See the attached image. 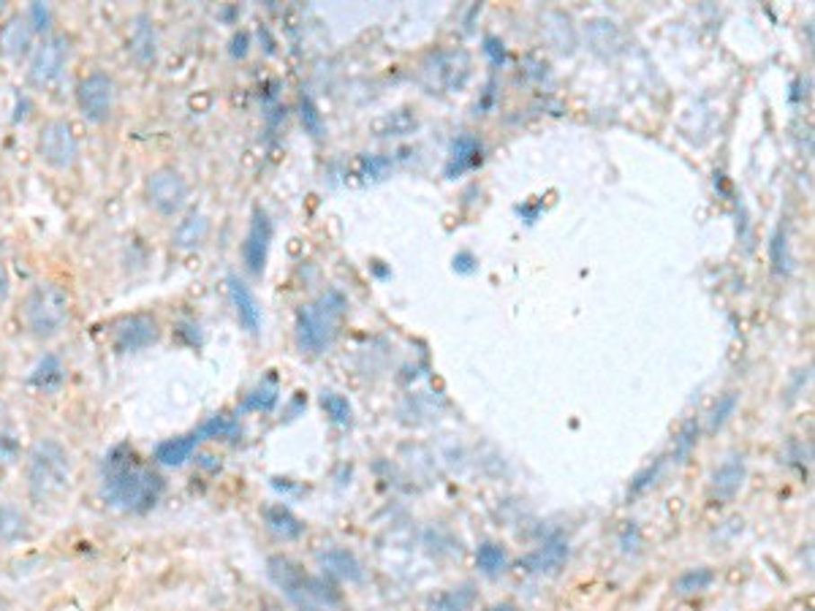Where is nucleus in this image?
<instances>
[{"label":"nucleus","mask_w":815,"mask_h":611,"mask_svg":"<svg viewBox=\"0 0 815 611\" xmlns=\"http://www.w3.org/2000/svg\"><path fill=\"white\" fill-rule=\"evenodd\" d=\"M713 581H715V573H713L710 568H687V571H682V573L674 579L671 589H674L677 595H698V592L710 589Z\"/></svg>","instance_id":"obj_26"},{"label":"nucleus","mask_w":815,"mask_h":611,"mask_svg":"<svg viewBox=\"0 0 815 611\" xmlns=\"http://www.w3.org/2000/svg\"><path fill=\"white\" fill-rule=\"evenodd\" d=\"M565 560H568V544L563 538H552L538 549H533L530 554H525L519 560V568L536 576H546V573H557Z\"/></svg>","instance_id":"obj_13"},{"label":"nucleus","mask_w":815,"mask_h":611,"mask_svg":"<svg viewBox=\"0 0 815 611\" xmlns=\"http://www.w3.org/2000/svg\"><path fill=\"white\" fill-rule=\"evenodd\" d=\"M164 489V475L145 465L128 443L114 446L106 454L101 467V498L111 509L128 514H147L158 506Z\"/></svg>","instance_id":"obj_1"},{"label":"nucleus","mask_w":815,"mask_h":611,"mask_svg":"<svg viewBox=\"0 0 815 611\" xmlns=\"http://www.w3.org/2000/svg\"><path fill=\"white\" fill-rule=\"evenodd\" d=\"M769 259H772V270L777 275H791L793 270V259H791V251H788V236L783 228H777L769 239Z\"/></svg>","instance_id":"obj_32"},{"label":"nucleus","mask_w":815,"mask_h":611,"mask_svg":"<svg viewBox=\"0 0 815 611\" xmlns=\"http://www.w3.org/2000/svg\"><path fill=\"white\" fill-rule=\"evenodd\" d=\"M199 443H201V435L193 429V432H188V435L161 440V443L155 446V454H153V456H155V462L164 465V467H180V465H185V462L196 454Z\"/></svg>","instance_id":"obj_18"},{"label":"nucleus","mask_w":815,"mask_h":611,"mask_svg":"<svg viewBox=\"0 0 815 611\" xmlns=\"http://www.w3.org/2000/svg\"><path fill=\"white\" fill-rule=\"evenodd\" d=\"M36 155L52 172H71L79 161V142L68 120L52 117L36 134Z\"/></svg>","instance_id":"obj_5"},{"label":"nucleus","mask_w":815,"mask_h":611,"mask_svg":"<svg viewBox=\"0 0 815 611\" xmlns=\"http://www.w3.org/2000/svg\"><path fill=\"white\" fill-rule=\"evenodd\" d=\"M226 291H228V302L235 307V315L240 321V326L248 332V334H259L261 332V305L256 299V294L251 291V286L245 280H240L237 275H228L226 278Z\"/></svg>","instance_id":"obj_12"},{"label":"nucleus","mask_w":815,"mask_h":611,"mask_svg":"<svg viewBox=\"0 0 815 611\" xmlns=\"http://www.w3.org/2000/svg\"><path fill=\"white\" fill-rule=\"evenodd\" d=\"M272 236H275V226L272 217L267 215V209L256 207L251 215V226L248 234L243 239V264L251 275H264L267 270V259H270V248H272Z\"/></svg>","instance_id":"obj_11"},{"label":"nucleus","mask_w":815,"mask_h":611,"mask_svg":"<svg viewBox=\"0 0 815 611\" xmlns=\"http://www.w3.org/2000/svg\"><path fill=\"white\" fill-rule=\"evenodd\" d=\"M321 408L326 411L329 421H334L337 427H348L354 421V408L348 403V397L337 394V392H323L321 394Z\"/></svg>","instance_id":"obj_31"},{"label":"nucleus","mask_w":815,"mask_h":611,"mask_svg":"<svg viewBox=\"0 0 815 611\" xmlns=\"http://www.w3.org/2000/svg\"><path fill=\"white\" fill-rule=\"evenodd\" d=\"M20 321L25 332L36 340H55L71 323V294L55 280H39L28 288Z\"/></svg>","instance_id":"obj_3"},{"label":"nucleus","mask_w":815,"mask_h":611,"mask_svg":"<svg viewBox=\"0 0 815 611\" xmlns=\"http://www.w3.org/2000/svg\"><path fill=\"white\" fill-rule=\"evenodd\" d=\"M454 270H456L459 275H471V272H476V270H479V264H476L474 253L462 251V253H456V256H454Z\"/></svg>","instance_id":"obj_37"},{"label":"nucleus","mask_w":815,"mask_h":611,"mask_svg":"<svg viewBox=\"0 0 815 611\" xmlns=\"http://www.w3.org/2000/svg\"><path fill=\"white\" fill-rule=\"evenodd\" d=\"M4 9H6V6H4V4H0V14H4Z\"/></svg>","instance_id":"obj_43"},{"label":"nucleus","mask_w":815,"mask_h":611,"mask_svg":"<svg viewBox=\"0 0 815 611\" xmlns=\"http://www.w3.org/2000/svg\"><path fill=\"white\" fill-rule=\"evenodd\" d=\"M280 400V389L275 381H264L259 384L251 394H245V403H243V413H270L275 411Z\"/></svg>","instance_id":"obj_27"},{"label":"nucleus","mask_w":815,"mask_h":611,"mask_svg":"<svg viewBox=\"0 0 815 611\" xmlns=\"http://www.w3.org/2000/svg\"><path fill=\"white\" fill-rule=\"evenodd\" d=\"M487 47H484V52L492 58V63H503V58H506V52H503V44L498 41V39H487L484 41Z\"/></svg>","instance_id":"obj_39"},{"label":"nucleus","mask_w":815,"mask_h":611,"mask_svg":"<svg viewBox=\"0 0 815 611\" xmlns=\"http://www.w3.org/2000/svg\"><path fill=\"white\" fill-rule=\"evenodd\" d=\"M476 600V589L474 584H462V587H454V589H446L435 603L432 608L435 611H468Z\"/></svg>","instance_id":"obj_29"},{"label":"nucleus","mask_w":815,"mask_h":611,"mask_svg":"<svg viewBox=\"0 0 815 611\" xmlns=\"http://www.w3.org/2000/svg\"><path fill=\"white\" fill-rule=\"evenodd\" d=\"M737 403H740V394H737V392H726V394L715 403V408L710 411V429H713V432L721 429V427L734 416Z\"/></svg>","instance_id":"obj_34"},{"label":"nucleus","mask_w":815,"mask_h":611,"mask_svg":"<svg viewBox=\"0 0 815 611\" xmlns=\"http://www.w3.org/2000/svg\"><path fill=\"white\" fill-rule=\"evenodd\" d=\"M261 611H286V608H280V606H264Z\"/></svg>","instance_id":"obj_41"},{"label":"nucleus","mask_w":815,"mask_h":611,"mask_svg":"<svg viewBox=\"0 0 815 611\" xmlns=\"http://www.w3.org/2000/svg\"><path fill=\"white\" fill-rule=\"evenodd\" d=\"M748 478V465L742 454L729 456L726 462L718 465V470L713 473V495L718 500H734L740 495V489Z\"/></svg>","instance_id":"obj_14"},{"label":"nucleus","mask_w":815,"mask_h":611,"mask_svg":"<svg viewBox=\"0 0 815 611\" xmlns=\"http://www.w3.org/2000/svg\"><path fill=\"white\" fill-rule=\"evenodd\" d=\"M345 307H348V302L337 288H329L315 302L302 305L297 310V342H299V348L310 356L323 353L332 345L334 334H337V326L345 315Z\"/></svg>","instance_id":"obj_4"},{"label":"nucleus","mask_w":815,"mask_h":611,"mask_svg":"<svg viewBox=\"0 0 815 611\" xmlns=\"http://www.w3.org/2000/svg\"><path fill=\"white\" fill-rule=\"evenodd\" d=\"M74 475V462L68 448L55 438H41L33 443L25 459V478H28V495L36 506H47L60 500Z\"/></svg>","instance_id":"obj_2"},{"label":"nucleus","mask_w":815,"mask_h":611,"mask_svg":"<svg viewBox=\"0 0 815 611\" xmlns=\"http://www.w3.org/2000/svg\"><path fill=\"white\" fill-rule=\"evenodd\" d=\"M68 63H71V39L66 33H52L41 39V44L31 52L28 82L36 90H52L55 84H60Z\"/></svg>","instance_id":"obj_6"},{"label":"nucleus","mask_w":815,"mask_h":611,"mask_svg":"<svg viewBox=\"0 0 815 611\" xmlns=\"http://www.w3.org/2000/svg\"><path fill=\"white\" fill-rule=\"evenodd\" d=\"M0 611H12V608H9V603H6L4 598H0Z\"/></svg>","instance_id":"obj_42"},{"label":"nucleus","mask_w":815,"mask_h":611,"mask_svg":"<svg viewBox=\"0 0 815 611\" xmlns=\"http://www.w3.org/2000/svg\"><path fill=\"white\" fill-rule=\"evenodd\" d=\"M145 196H147V204L158 215L174 217L188 201V182L177 169L161 166V169L150 172V177L145 182Z\"/></svg>","instance_id":"obj_9"},{"label":"nucleus","mask_w":815,"mask_h":611,"mask_svg":"<svg viewBox=\"0 0 815 611\" xmlns=\"http://www.w3.org/2000/svg\"><path fill=\"white\" fill-rule=\"evenodd\" d=\"M196 432L201 435V440H235L240 435V421L228 413H215Z\"/></svg>","instance_id":"obj_25"},{"label":"nucleus","mask_w":815,"mask_h":611,"mask_svg":"<svg viewBox=\"0 0 815 611\" xmlns=\"http://www.w3.org/2000/svg\"><path fill=\"white\" fill-rule=\"evenodd\" d=\"M131 52L134 58L142 63V66H150L155 60V31H153V22L147 17H142L137 25H134V33H131Z\"/></svg>","instance_id":"obj_24"},{"label":"nucleus","mask_w":815,"mask_h":611,"mask_svg":"<svg viewBox=\"0 0 815 611\" xmlns=\"http://www.w3.org/2000/svg\"><path fill=\"white\" fill-rule=\"evenodd\" d=\"M207 231H209V220L201 212H193L185 220H180V226L172 234V244H177V248H199Z\"/></svg>","instance_id":"obj_23"},{"label":"nucleus","mask_w":815,"mask_h":611,"mask_svg":"<svg viewBox=\"0 0 815 611\" xmlns=\"http://www.w3.org/2000/svg\"><path fill=\"white\" fill-rule=\"evenodd\" d=\"M9 297H12V278H9V270H6V264H4V261H0V310H4V307H6Z\"/></svg>","instance_id":"obj_38"},{"label":"nucleus","mask_w":815,"mask_h":611,"mask_svg":"<svg viewBox=\"0 0 815 611\" xmlns=\"http://www.w3.org/2000/svg\"><path fill=\"white\" fill-rule=\"evenodd\" d=\"M33 25L25 14H14L4 28H0V55L4 58H22L33 47Z\"/></svg>","instance_id":"obj_16"},{"label":"nucleus","mask_w":815,"mask_h":611,"mask_svg":"<svg viewBox=\"0 0 815 611\" xmlns=\"http://www.w3.org/2000/svg\"><path fill=\"white\" fill-rule=\"evenodd\" d=\"M482 142L471 134H462L451 145V158L446 164V177H456L468 169H476L482 164Z\"/></svg>","instance_id":"obj_19"},{"label":"nucleus","mask_w":815,"mask_h":611,"mask_svg":"<svg viewBox=\"0 0 815 611\" xmlns=\"http://www.w3.org/2000/svg\"><path fill=\"white\" fill-rule=\"evenodd\" d=\"M17 459H20V440L12 432L0 429V462L14 465Z\"/></svg>","instance_id":"obj_35"},{"label":"nucleus","mask_w":815,"mask_h":611,"mask_svg":"<svg viewBox=\"0 0 815 611\" xmlns=\"http://www.w3.org/2000/svg\"><path fill=\"white\" fill-rule=\"evenodd\" d=\"M321 568L326 576L332 579H342V581H362L365 571H362V562L348 552V549H329L318 557Z\"/></svg>","instance_id":"obj_20"},{"label":"nucleus","mask_w":815,"mask_h":611,"mask_svg":"<svg viewBox=\"0 0 815 611\" xmlns=\"http://www.w3.org/2000/svg\"><path fill=\"white\" fill-rule=\"evenodd\" d=\"M25 17L31 20V25H33V31L36 33H44V31H49V22H52V12L44 6V4H33L28 12H25Z\"/></svg>","instance_id":"obj_36"},{"label":"nucleus","mask_w":815,"mask_h":611,"mask_svg":"<svg viewBox=\"0 0 815 611\" xmlns=\"http://www.w3.org/2000/svg\"><path fill=\"white\" fill-rule=\"evenodd\" d=\"M392 169V158L389 155H362L354 164V177H359L362 185L368 182H378L389 174Z\"/></svg>","instance_id":"obj_28"},{"label":"nucleus","mask_w":815,"mask_h":611,"mask_svg":"<svg viewBox=\"0 0 815 611\" xmlns=\"http://www.w3.org/2000/svg\"><path fill=\"white\" fill-rule=\"evenodd\" d=\"M484 611H519L514 603H498V606H490V608H484Z\"/></svg>","instance_id":"obj_40"},{"label":"nucleus","mask_w":815,"mask_h":611,"mask_svg":"<svg viewBox=\"0 0 815 611\" xmlns=\"http://www.w3.org/2000/svg\"><path fill=\"white\" fill-rule=\"evenodd\" d=\"M264 522H267V527H270L278 538H283V541H297V538L305 536L302 519H299L291 509H286L283 503L267 506V509H264Z\"/></svg>","instance_id":"obj_22"},{"label":"nucleus","mask_w":815,"mask_h":611,"mask_svg":"<svg viewBox=\"0 0 815 611\" xmlns=\"http://www.w3.org/2000/svg\"><path fill=\"white\" fill-rule=\"evenodd\" d=\"M267 579L286 595L288 603H294L299 611H318L313 606V598H310V581L313 576L291 557L286 554H272L267 560Z\"/></svg>","instance_id":"obj_8"},{"label":"nucleus","mask_w":815,"mask_h":611,"mask_svg":"<svg viewBox=\"0 0 815 611\" xmlns=\"http://www.w3.org/2000/svg\"><path fill=\"white\" fill-rule=\"evenodd\" d=\"M33 536V522L31 517L14 506V503H0V549H12Z\"/></svg>","instance_id":"obj_15"},{"label":"nucleus","mask_w":815,"mask_h":611,"mask_svg":"<svg viewBox=\"0 0 815 611\" xmlns=\"http://www.w3.org/2000/svg\"><path fill=\"white\" fill-rule=\"evenodd\" d=\"M471 58L465 55V52H443V55H438L435 60H432V66L435 68H424V74H432V82H430V87H459L465 79H468V74L471 71H454V66H462V63H468Z\"/></svg>","instance_id":"obj_21"},{"label":"nucleus","mask_w":815,"mask_h":611,"mask_svg":"<svg viewBox=\"0 0 815 611\" xmlns=\"http://www.w3.org/2000/svg\"><path fill=\"white\" fill-rule=\"evenodd\" d=\"M161 340V323L150 313H134L114 323L111 329V345L120 353H139Z\"/></svg>","instance_id":"obj_10"},{"label":"nucleus","mask_w":815,"mask_h":611,"mask_svg":"<svg viewBox=\"0 0 815 611\" xmlns=\"http://www.w3.org/2000/svg\"><path fill=\"white\" fill-rule=\"evenodd\" d=\"M114 101H118V84L103 71H90L87 76L79 79L76 84V106L87 122H106L114 111Z\"/></svg>","instance_id":"obj_7"},{"label":"nucleus","mask_w":815,"mask_h":611,"mask_svg":"<svg viewBox=\"0 0 815 611\" xmlns=\"http://www.w3.org/2000/svg\"><path fill=\"white\" fill-rule=\"evenodd\" d=\"M66 378H68L66 364H63L55 353H47V356L33 367V370H31L28 384H31L36 392H41V394H55V392L63 389Z\"/></svg>","instance_id":"obj_17"},{"label":"nucleus","mask_w":815,"mask_h":611,"mask_svg":"<svg viewBox=\"0 0 815 611\" xmlns=\"http://www.w3.org/2000/svg\"><path fill=\"white\" fill-rule=\"evenodd\" d=\"M509 557H506V549L495 541H484L479 549H476V565L484 576H498L503 568H506Z\"/></svg>","instance_id":"obj_30"},{"label":"nucleus","mask_w":815,"mask_h":611,"mask_svg":"<svg viewBox=\"0 0 815 611\" xmlns=\"http://www.w3.org/2000/svg\"><path fill=\"white\" fill-rule=\"evenodd\" d=\"M299 117H302V126L310 137H321L323 134V117L315 106V101L310 95H302L299 98Z\"/></svg>","instance_id":"obj_33"}]
</instances>
